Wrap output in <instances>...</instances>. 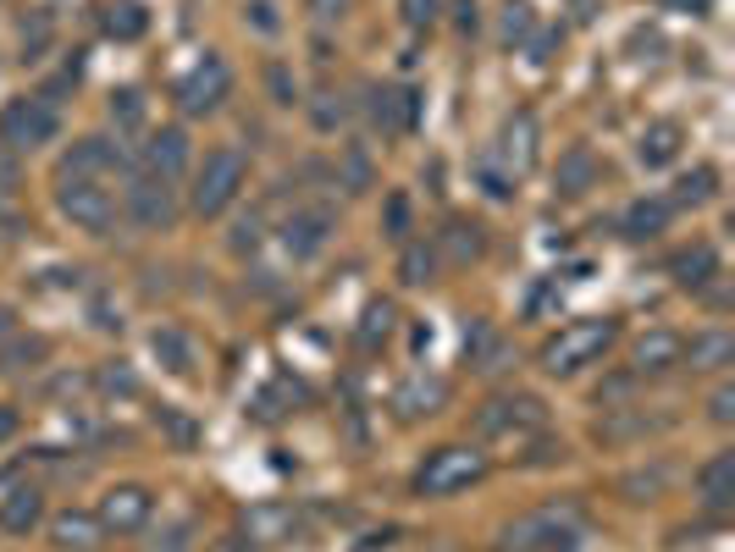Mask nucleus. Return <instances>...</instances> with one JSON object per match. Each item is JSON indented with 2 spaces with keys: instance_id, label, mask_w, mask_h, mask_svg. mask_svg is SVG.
Listing matches in <instances>:
<instances>
[{
  "instance_id": "4be33fe9",
  "label": "nucleus",
  "mask_w": 735,
  "mask_h": 552,
  "mask_svg": "<svg viewBox=\"0 0 735 552\" xmlns=\"http://www.w3.org/2000/svg\"><path fill=\"white\" fill-rule=\"evenodd\" d=\"M553 183H559V194H587L591 183H597V155H591L587 144H570L565 155H559V171H553Z\"/></svg>"
},
{
  "instance_id": "2f4dec72",
  "label": "nucleus",
  "mask_w": 735,
  "mask_h": 552,
  "mask_svg": "<svg viewBox=\"0 0 735 552\" xmlns=\"http://www.w3.org/2000/svg\"><path fill=\"white\" fill-rule=\"evenodd\" d=\"M39 359H45V337H11V343L0 348V371H6V376L33 371Z\"/></svg>"
},
{
  "instance_id": "09e8293b",
  "label": "nucleus",
  "mask_w": 735,
  "mask_h": 552,
  "mask_svg": "<svg viewBox=\"0 0 735 552\" xmlns=\"http://www.w3.org/2000/svg\"><path fill=\"white\" fill-rule=\"evenodd\" d=\"M17 425H22V414L11 410V404H0V442H11V436H17Z\"/></svg>"
},
{
  "instance_id": "412c9836",
  "label": "nucleus",
  "mask_w": 735,
  "mask_h": 552,
  "mask_svg": "<svg viewBox=\"0 0 735 552\" xmlns=\"http://www.w3.org/2000/svg\"><path fill=\"white\" fill-rule=\"evenodd\" d=\"M680 365V337L675 332H647L641 343H636V376H669Z\"/></svg>"
},
{
  "instance_id": "f704fd0d",
  "label": "nucleus",
  "mask_w": 735,
  "mask_h": 552,
  "mask_svg": "<svg viewBox=\"0 0 735 552\" xmlns=\"http://www.w3.org/2000/svg\"><path fill=\"white\" fill-rule=\"evenodd\" d=\"M343 188H349V194H365V188H371V155H365L360 144L343 149Z\"/></svg>"
},
{
  "instance_id": "20e7f679",
  "label": "nucleus",
  "mask_w": 735,
  "mask_h": 552,
  "mask_svg": "<svg viewBox=\"0 0 735 552\" xmlns=\"http://www.w3.org/2000/svg\"><path fill=\"white\" fill-rule=\"evenodd\" d=\"M548 431V404L537 393H492L481 410H476V436H492V442H526Z\"/></svg>"
},
{
  "instance_id": "58836bf2",
  "label": "nucleus",
  "mask_w": 735,
  "mask_h": 552,
  "mask_svg": "<svg viewBox=\"0 0 735 552\" xmlns=\"http://www.w3.org/2000/svg\"><path fill=\"white\" fill-rule=\"evenodd\" d=\"M100 387H106V393H122V398H134V393H139V376H134L128 365H106V371H100Z\"/></svg>"
},
{
  "instance_id": "c85d7f7f",
  "label": "nucleus",
  "mask_w": 735,
  "mask_h": 552,
  "mask_svg": "<svg viewBox=\"0 0 735 552\" xmlns=\"http://www.w3.org/2000/svg\"><path fill=\"white\" fill-rule=\"evenodd\" d=\"M664 486H669V464H647V470L619 475V497H625V503H653Z\"/></svg>"
},
{
  "instance_id": "f257e3e1",
  "label": "nucleus",
  "mask_w": 735,
  "mask_h": 552,
  "mask_svg": "<svg viewBox=\"0 0 735 552\" xmlns=\"http://www.w3.org/2000/svg\"><path fill=\"white\" fill-rule=\"evenodd\" d=\"M581 536H587L581 503H548V509H531L514 525H503L498 548L503 552H576Z\"/></svg>"
},
{
  "instance_id": "c03bdc74",
  "label": "nucleus",
  "mask_w": 735,
  "mask_h": 552,
  "mask_svg": "<svg viewBox=\"0 0 735 552\" xmlns=\"http://www.w3.org/2000/svg\"><path fill=\"white\" fill-rule=\"evenodd\" d=\"M188 536H194V525L183 520V525H171L166 536H155V552H188Z\"/></svg>"
},
{
  "instance_id": "4c0bfd02",
  "label": "nucleus",
  "mask_w": 735,
  "mask_h": 552,
  "mask_svg": "<svg viewBox=\"0 0 735 552\" xmlns=\"http://www.w3.org/2000/svg\"><path fill=\"white\" fill-rule=\"evenodd\" d=\"M388 332H393V304H371V309H365L360 337H365V343H376V337H388Z\"/></svg>"
},
{
  "instance_id": "ddd939ff",
  "label": "nucleus",
  "mask_w": 735,
  "mask_h": 552,
  "mask_svg": "<svg viewBox=\"0 0 735 552\" xmlns=\"http://www.w3.org/2000/svg\"><path fill=\"white\" fill-rule=\"evenodd\" d=\"M697 503L708 514H731L735 509V447H719L703 470H697Z\"/></svg>"
},
{
  "instance_id": "0eeeda50",
  "label": "nucleus",
  "mask_w": 735,
  "mask_h": 552,
  "mask_svg": "<svg viewBox=\"0 0 735 552\" xmlns=\"http://www.w3.org/2000/svg\"><path fill=\"white\" fill-rule=\"evenodd\" d=\"M56 205H61V216H67L72 227H84V233H95V238H106V233L117 227V194L100 188L95 177H61Z\"/></svg>"
},
{
  "instance_id": "ea45409f",
  "label": "nucleus",
  "mask_w": 735,
  "mask_h": 552,
  "mask_svg": "<svg viewBox=\"0 0 735 552\" xmlns=\"http://www.w3.org/2000/svg\"><path fill=\"white\" fill-rule=\"evenodd\" d=\"M266 83H272V100L277 106H298V83L288 78V67H266Z\"/></svg>"
},
{
  "instance_id": "4468645a",
  "label": "nucleus",
  "mask_w": 735,
  "mask_h": 552,
  "mask_svg": "<svg viewBox=\"0 0 735 552\" xmlns=\"http://www.w3.org/2000/svg\"><path fill=\"white\" fill-rule=\"evenodd\" d=\"M332 227H337V216H332V210H294V216H288V227H283V244H288V255H294V260H310V255H321V249H326Z\"/></svg>"
},
{
  "instance_id": "473e14b6",
  "label": "nucleus",
  "mask_w": 735,
  "mask_h": 552,
  "mask_svg": "<svg viewBox=\"0 0 735 552\" xmlns=\"http://www.w3.org/2000/svg\"><path fill=\"white\" fill-rule=\"evenodd\" d=\"M399 272L410 287H427V282H438V255L427 249V244H404V260H399Z\"/></svg>"
},
{
  "instance_id": "bb28decb",
  "label": "nucleus",
  "mask_w": 735,
  "mask_h": 552,
  "mask_svg": "<svg viewBox=\"0 0 735 552\" xmlns=\"http://www.w3.org/2000/svg\"><path fill=\"white\" fill-rule=\"evenodd\" d=\"M149 348H155V359L171 371V376H188L194 371V354H188V337L177 332V326H155V337H149Z\"/></svg>"
},
{
  "instance_id": "a878e982",
  "label": "nucleus",
  "mask_w": 735,
  "mask_h": 552,
  "mask_svg": "<svg viewBox=\"0 0 735 552\" xmlns=\"http://www.w3.org/2000/svg\"><path fill=\"white\" fill-rule=\"evenodd\" d=\"M669 210H675L669 199H636V205L625 210V221H619V227H625V238H636V244H641V238H658V233L669 227Z\"/></svg>"
},
{
  "instance_id": "8fccbe9b",
  "label": "nucleus",
  "mask_w": 735,
  "mask_h": 552,
  "mask_svg": "<svg viewBox=\"0 0 735 552\" xmlns=\"http://www.w3.org/2000/svg\"><path fill=\"white\" fill-rule=\"evenodd\" d=\"M459 28H464V33L476 28V0H459Z\"/></svg>"
},
{
  "instance_id": "9b49d317",
  "label": "nucleus",
  "mask_w": 735,
  "mask_h": 552,
  "mask_svg": "<svg viewBox=\"0 0 735 552\" xmlns=\"http://www.w3.org/2000/svg\"><path fill=\"white\" fill-rule=\"evenodd\" d=\"M238 531L249 536V548H283L304 531V514L294 503H255V509H244Z\"/></svg>"
},
{
  "instance_id": "2eb2a0df",
  "label": "nucleus",
  "mask_w": 735,
  "mask_h": 552,
  "mask_svg": "<svg viewBox=\"0 0 735 552\" xmlns=\"http://www.w3.org/2000/svg\"><path fill=\"white\" fill-rule=\"evenodd\" d=\"M50 542L61 552H100L106 548V525L95 514H84V509H61L50 520Z\"/></svg>"
},
{
  "instance_id": "dca6fc26",
  "label": "nucleus",
  "mask_w": 735,
  "mask_h": 552,
  "mask_svg": "<svg viewBox=\"0 0 735 552\" xmlns=\"http://www.w3.org/2000/svg\"><path fill=\"white\" fill-rule=\"evenodd\" d=\"M188 166V134L183 128H160V134H149L145 155H139V171H155V177H177Z\"/></svg>"
},
{
  "instance_id": "6ab92c4d",
  "label": "nucleus",
  "mask_w": 735,
  "mask_h": 552,
  "mask_svg": "<svg viewBox=\"0 0 735 552\" xmlns=\"http://www.w3.org/2000/svg\"><path fill=\"white\" fill-rule=\"evenodd\" d=\"M680 365H692V371H725V365H735V332H725V326L697 332L692 343H680Z\"/></svg>"
},
{
  "instance_id": "72a5a7b5",
  "label": "nucleus",
  "mask_w": 735,
  "mask_h": 552,
  "mask_svg": "<svg viewBox=\"0 0 735 552\" xmlns=\"http://www.w3.org/2000/svg\"><path fill=\"white\" fill-rule=\"evenodd\" d=\"M111 122H117L122 134L145 128V95H139V89H117V95H111Z\"/></svg>"
},
{
  "instance_id": "37998d69",
  "label": "nucleus",
  "mask_w": 735,
  "mask_h": 552,
  "mask_svg": "<svg viewBox=\"0 0 735 552\" xmlns=\"http://www.w3.org/2000/svg\"><path fill=\"white\" fill-rule=\"evenodd\" d=\"M404 22H410V28L438 22V0H404Z\"/></svg>"
},
{
  "instance_id": "c9c22d12",
  "label": "nucleus",
  "mask_w": 735,
  "mask_h": 552,
  "mask_svg": "<svg viewBox=\"0 0 735 552\" xmlns=\"http://www.w3.org/2000/svg\"><path fill=\"white\" fill-rule=\"evenodd\" d=\"M526 33H531V6H526V0H509V6H503V39L514 45V39H526Z\"/></svg>"
},
{
  "instance_id": "e433bc0d",
  "label": "nucleus",
  "mask_w": 735,
  "mask_h": 552,
  "mask_svg": "<svg viewBox=\"0 0 735 552\" xmlns=\"http://www.w3.org/2000/svg\"><path fill=\"white\" fill-rule=\"evenodd\" d=\"M382 221H388V238H399V244H404V238H410V199H404V194H393V199H388V210H382Z\"/></svg>"
},
{
  "instance_id": "a18cd8bd",
  "label": "nucleus",
  "mask_w": 735,
  "mask_h": 552,
  "mask_svg": "<svg viewBox=\"0 0 735 552\" xmlns=\"http://www.w3.org/2000/svg\"><path fill=\"white\" fill-rule=\"evenodd\" d=\"M249 22H255L261 33H277V28H283V22L272 17V0H249Z\"/></svg>"
},
{
  "instance_id": "a211bd4d",
  "label": "nucleus",
  "mask_w": 735,
  "mask_h": 552,
  "mask_svg": "<svg viewBox=\"0 0 735 552\" xmlns=\"http://www.w3.org/2000/svg\"><path fill=\"white\" fill-rule=\"evenodd\" d=\"M45 525V497H39V486H11L6 497H0V531L6 536H28V531H39Z\"/></svg>"
},
{
  "instance_id": "b1692460",
  "label": "nucleus",
  "mask_w": 735,
  "mask_h": 552,
  "mask_svg": "<svg viewBox=\"0 0 735 552\" xmlns=\"http://www.w3.org/2000/svg\"><path fill=\"white\" fill-rule=\"evenodd\" d=\"M442 404H448V387H442V382H427V376H415V382H404V387L393 393V410L404 414V420L438 414Z\"/></svg>"
},
{
  "instance_id": "603ef678",
  "label": "nucleus",
  "mask_w": 735,
  "mask_h": 552,
  "mask_svg": "<svg viewBox=\"0 0 735 552\" xmlns=\"http://www.w3.org/2000/svg\"><path fill=\"white\" fill-rule=\"evenodd\" d=\"M216 552H249V542H238V536H233V542H222Z\"/></svg>"
},
{
  "instance_id": "423d86ee",
  "label": "nucleus",
  "mask_w": 735,
  "mask_h": 552,
  "mask_svg": "<svg viewBox=\"0 0 735 552\" xmlns=\"http://www.w3.org/2000/svg\"><path fill=\"white\" fill-rule=\"evenodd\" d=\"M56 134H61V111H56V100H45V95H22V100H11V106L0 111V144H6L11 155H28V149L50 144Z\"/></svg>"
},
{
  "instance_id": "3c124183",
  "label": "nucleus",
  "mask_w": 735,
  "mask_h": 552,
  "mask_svg": "<svg viewBox=\"0 0 735 552\" xmlns=\"http://www.w3.org/2000/svg\"><path fill=\"white\" fill-rule=\"evenodd\" d=\"M11 332H17V315H11V309L0 304V337H11Z\"/></svg>"
},
{
  "instance_id": "f3484780",
  "label": "nucleus",
  "mask_w": 735,
  "mask_h": 552,
  "mask_svg": "<svg viewBox=\"0 0 735 552\" xmlns=\"http://www.w3.org/2000/svg\"><path fill=\"white\" fill-rule=\"evenodd\" d=\"M464 354H470V371H476V376H498V371H509V365H514V343H509V337H498L487 321L464 337Z\"/></svg>"
},
{
  "instance_id": "6e6552de",
  "label": "nucleus",
  "mask_w": 735,
  "mask_h": 552,
  "mask_svg": "<svg viewBox=\"0 0 735 552\" xmlns=\"http://www.w3.org/2000/svg\"><path fill=\"white\" fill-rule=\"evenodd\" d=\"M122 210H128V221H134L139 233H166V227L177 221V194H171L166 177H155V171H134Z\"/></svg>"
},
{
  "instance_id": "7c9ffc66",
  "label": "nucleus",
  "mask_w": 735,
  "mask_h": 552,
  "mask_svg": "<svg viewBox=\"0 0 735 552\" xmlns=\"http://www.w3.org/2000/svg\"><path fill=\"white\" fill-rule=\"evenodd\" d=\"M714 183H719V171H714V166H697V171H686V177L675 183V199H669V205H708V199H714Z\"/></svg>"
},
{
  "instance_id": "7ed1b4c3",
  "label": "nucleus",
  "mask_w": 735,
  "mask_h": 552,
  "mask_svg": "<svg viewBox=\"0 0 735 552\" xmlns=\"http://www.w3.org/2000/svg\"><path fill=\"white\" fill-rule=\"evenodd\" d=\"M487 470H492V459L476 442H448V447H432L427 464L415 470V492L421 497H453V492L476 486Z\"/></svg>"
},
{
  "instance_id": "de8ad7c7",
  "label": "nucleus",
  "mask_w": 735,
  "mask_h": 552,
  "mask_svg": "<svg viewBox=\"0 0 735 552\" xmlns=\"http://www.w3.org/2000/svg\"><path fill=\"white\" fill-rule=\"evenodd\" d=\"M261 244V227L255 221H238V233H233V249H255Z\"/></svg>"
},
{
  "instance_id": "f03ea898",
  "label": "nucleus",
  "mask_w": 735,
  "mask_h": 552,
  "mask_svg": "<svg viewBox=\"0 0 735 552\" xmlns=\"http://www.w3.org/2000/svg\"><path fill=\"white\" fill-rule=\"evenodd\" d=\"M614 337H619V326H614L608 315L570 321L559 337H548V343H542V371H548V376H576V371L597 365V359L614 348Z\"/></svg>"
},
{
  "instance_id": "c756f323",
  "label": "nucleus",
  "mask_w": 735,
  "mask_h": 552,
  "mask_svg": "<svg viewBox=\"0 0 735 552\" xmlns=\"http://www.w3.org/2000/svg\"><path fill=\"white\" fill-rule=\"evenodd\" d=\"M145 28H149V17H145L139 0H111V6H106V33H111V39H139Z\"/></svg>"
},
{
  "instance_id": "aec40b11",
  "label": "nucleus",
  "mask_w": 735,
  "mask_h": 552,
  "mask_svg": "<svg viewBox=\"0 0 735 552\" xmlns=\"http://www.w3.org/2000/svg\"><path fill=\"white\" fill-rule=\"evenodd\" d=\"M537 117L531 111H514L509 117V128H503V166L514 171V177H526L531 166H537Z\"/></svg>"
},
{
  "instance_id": "39448f33",
  "label": "nucleus",
  "mask_w": 735,
  "mask_h": 552,
  "mask_svg": "<svg viewBox=\"0 0 735 552\" xmlns=\"http://www.w3.org/2000/svg\"><path fill=\"white\" fill-rule=\"evenodd\" d=\"M244 177H249V160H244L238 149H210L205 166L194 171V188H188L194 216H222V210L238 199Z\"/></svg>"
},
{
  "instance_id": "1a4fd4ad",
  "label": "nucleus",
  "mask_w": 735,
  "mask_h": 552,
  "mask_svg": "<svg viewBox=\"0 0 735 552\" xmlns=\"http://www.w3.org/2000/svg\"><path fill=\"white\" fill-rule=\"evenodd\" d=\"M149 514H155V492L139 486V481L106 486V492H100V509H95V520L106 525V536H134V531H145Z\"/></svg>"
},
{
  "instance_id": "cd10ccee",
  "label": "nucleus",
  "mask_w": 735,
  "mask_h": 552,
  "mask_svg": "<svg viewBox=\"0 0 735 552\" xmlns=\"http://www.w3.org/2000/svg\"><path fill=\"white\" fill-rule=\"evenodd\" d=\"M636 155H641V166H669L680 155V128L675 122H653L641 134V144H636Z\"/></svg>"
},
{
  "instance_id": "5701e85b",
  "label": "nucleus",
  "mask_w": 735,
  "mask_h": 552,
  "mask_svg": "<svg viewBox=\"0 0 735 552\" xmlns=\"http://www.w3.org/2000/svg\"><path fill=\"white\" fill-rule=\"evenodd\" d=\"M669 276H675L680 287H708V282L719 276V255H714V244H692V249H680V255L669 260Z\"/></svg>"
},
{
  "instance_id": "a19ab883",
  "label": "nucleus",
  "mask_w": 735,
  "mask_h": 552,
  "mask_svg": "<svg viewBox=\"0 0 735 552\" xmlns=\"http://www.w3.org/2000/svg\"><path fill=\"white\" fill-rule=\"evenodd\" d=\"M310 117H315V128H321V134H332V128H337V122L349 117V106H343L337 95H321V106H315Z\"/></svg>"
},
{
  "instance_id": "79ce46f5",
  "label": "nucleus",
  "mask_w": 735,
  "mask_h": 552,
  "mask_svg": "<svg viewBox=\"0 0 735 552\" xmlns=\"http://www.w3.org/2000/svg\"><path fill=\"white\" fill-rule=\"evenodd\" d=\"M708 420H714V425H731V420H735V387H731V382L708 398Z\"/></svg>"
},
{
  "instance_id": "393cba45",
  "label": "nucleus",
  "mask_w": 735,
  "mask_h": 552,
  "mask_svg": "<svg viewBox=\"0 0 735 552\" xmlns=\"http://www.w3.org/2000/svg\"><path fill=\"white\" fill-rule=\"evenodd\" d=\"M442 255H448L453 266H470V260H481V255H487V238H481V227H476V221H464V216H453V221L442 227Z\"/></svg>"
},
{
  "instance_id": "f8f14e48",
  "label": "nucleus",
  "mask_w": 735,
  "mask_h": 552,
  "mask_svg": "<svg viewBox=\"0 0 735 552\" xmlns=\"http://www.w3.org/2000/svg\"><path fill=\"white\" fill-rule=\"evenodd\" d=\"M100 171H134V160L111 138H78L61 160V177H95L100 183Z\"/></svg>"
},
{
  "instance_id": "49530a36",
  "label": "nucleus",
  "mask_w": 735,
  "mask_h": 552,
  "mask_svg": "<svg viewBox=\"0 0 735 552\" xmlns=\"http://www.w3.org/2000/svg\"><path fill=\"white\" fill-rule=\"evenodd\" d=\"M343 11H349V0H310V17L315 22H337Z\"/></svg>"
},
{
  "instance_id": "9d476101",
  "label": "nucleus",
  "mask_w": 735,
  "mask_h": 552,
  "mask_svg": "<svg viewBox=\"0 0 735 552\" xmlns=\"http://www.w3.org/2000/svg\"><path fill=\"white\" fill-rule=\"evenodd\" d=\"M227 95H233V67H227L222 56H205V61L177 83V106H183V117H210Z\"/></svg>"
}]
</instances>
